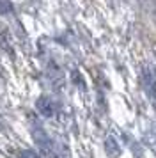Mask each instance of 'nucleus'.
<instances>
[{
    "label": "nucleus",
    "instance_id": "1",
    "mask_svg": "<svg viewBox=\"0 0 156 158\" xmlns=\"http://www.w3.org/2000/svg\"><path fill=\"white\" fill-rule=\"evenodd\" d=\"M37 108H39V110H41V114L46 115V117L53 115V112H55V107H53L51 100H48V98H41V100L37 101Z\"/></svg>",
    "mask_w": 156,
    "mask_h": 158
}]
</instances>
